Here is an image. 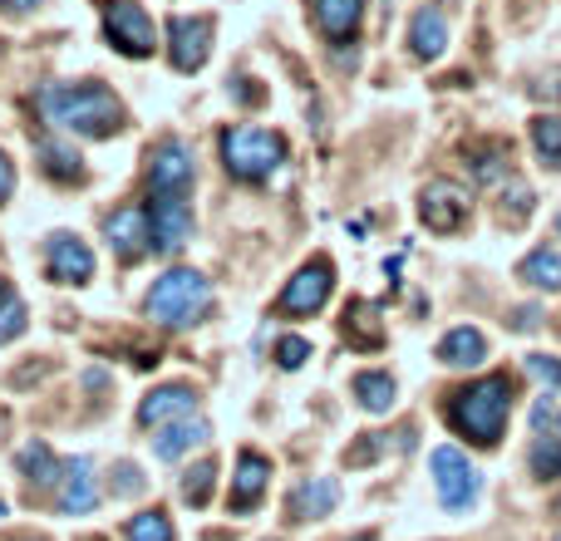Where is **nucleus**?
<instances>
[{
	"label": "nucleus",
	"instance_id": "obj_9",
	"mask_svg": "<svg viewBox=\"0 0 561 541\" xmlns=\"http://www.w3.org/2000/svg\"><path fill=\"white\" fill-rule=\"evenodd\" d=\"M330 290H335V262H330V256H310V262L286 280L276 310L280 315H316V310H325Z\"/></svg>",
	"mask_w": 561,
	"mask_h": 541
},
{
	"label": "nucleus",
	"instance_id": "obj_31",
	"mask_svg": "<svg viewBox=\"0 0 561 541\" xmlns=\"http://www.w3.org/2000/svg\"><path fill=\"white\" fill-rule=\"evenodd\" d=\"M213 483H217V463H213V458H203L197 468H187V473H183L178 493H183L187 507H207V497H213Z\"/></svg>",
	"mask_w": 561,
	"mask_h": 541
},
{
	"label": "nucleus",
	"instance_id": "obj_3",
	"mask_svg": "<svg viewBox=\"0 0 561 541\" xmlns=\"http://www.w3.org/2000/svg\"><path fill=\"white\" fill-rule=\"evenodd\" d=\"M144 310H148L153 325L187 330V325H197L203 315H213V280L197 276V270H187V266H173V270H163V276L148 286Z\"/></svg>",
	"mask_w": 561,
	"mask_h": 541
},
{
	"label": "nucleus",
	"instance_id": "obj_36",
	"mask_svg": "<svg viewBox=\"0 0 561 541\" xmlns=\"http://www.w3.org/2000/svg\"><path fill=\"white\" fill-rule=\"evenodd\" d=\"M365 438H369V444H359V448H350V453H345V463H350V468L375 463V458L385 453V434H365Z\"/></svg>",
	"mask_w": 561,
	"mask_h": 541
},
{
	"label": "nucleus",
	"instance_id": "obj_29",
	"mask_svg": "<svg viewBox=\"0 0 561 541\" xmlns=\"http://www.w3.org/2000/svg\"><path fill=\"white\" fill-rule=\"evenodd\" d=\"M25 300H20V290L10 286L5 276H0V345H10V339L25 335Z\"/></svg>",
	"mask_w": 561,
	"mask_h": 541
},
{
	"label": "nucleus",
	"instance_id": "obj_8",
	"mask_svg": "<svg viewBox=\"0 0 561 541\" xmlns=\"http://www.w3.org/2000/svg\"><path fill=\"white\" fill-rule=\"evenodd\" d=\"M104 39L128 59H148L158 49V35H153V15H148L138 0H114L104 10Z\"/></svg>",
	"mask_w": 561,
	"mask_h": 541
},
{
	"label": "nucleus",
	"instance_id": "obj_43",
	"mask_svg": "<svg viewBox=\"0 0 561 541\" xmlns=\"http://www.w3.org/2000/svg\"><path fill=\"white\" fill-rule=\"evenodd\" d=\"M557 513H561V503H557Z\"/></svg>",
	"mask_w": 561,
	"mask_h": 541
},
{
	"label": "nucleus",
	"instance_id": "obj_25",
	"mask_svg": "<svg viewBox=\"0 0 561 541\" xmlns=\"http://www.w3.org/2000/svg\"><path fill=\"white\" fill-rule=\"evenodd\" d=\"M35 158H39V168H45V177H55V183H79V177H84V158L69 143H59V138H39Z\"/></svg>",
	"mask_w": 561,
	"mask_h": 541
},
{
	"label": "nucleus",
	"instance_id": "obj_41",
	"mask_svg": "<svg viewBox=\"0 0 561 541\" xmlns=\"http://www.w3.org/2000/svg\"><path fill=\"white\" fill-rule=\"evenodd\" d=\"M557 237H561V212H557Z\"/></svg>",
	"mask_w": 561,
	"mask_h": 541
},
{
	"label": "nucleus",
	"instance_id": "obj_2",
	"mask_svg": "<svg viewBox=\"0 0 561 541\" xmlns=\"http://www.w3.org/2000/svg\"><path fill=\"white\" fill-rule=\"evenodd\" d=\"M39 114L55 128L79 134V138H114L118 128L128 124L118 94L94 84V79H84V84H49L45 94H39Z\"/></svg>",
	"mask_w": 561,
	"mask_h": 541
},
{
	"label": "nucleus",
	"instance_id": "obj_13",
	"mask_svg": "<svg viewBox=\"0 0 561 541\" xmlns=\"http://www.w3.org/2000/svg\"><path fill=\"white\" fill-rule=\"evenodd\" d=\"M55 507L65 517H84L99 507V483H94V463L89 458H69L65 473L55 483Z\"/></svg>",
	"mask_w": 561,
	"mask_h": 541
},
{
	"label": "nucleus",
	"instance_id": "obj_26",
	"mask_svg": "<svg viewBox=\"0 0 561 541\" xmlns=\"http://www.w3.org/2000/svg\"><path fill=\"white\" fill-rule=\"evenodd\" d=\"M527 468H533L537 483H557V477H561V434H557L552 424H547V428H533Z\"/></svg>",
	"mask_w": 561,
	"mask_h": 541
},
{
	"label": "nucleus",
	"instance_id": "obj_7",
	"mask_svg": "<svg viewBox=\"0 0 561 541\" xmlns=\"http://www.w3.org/2000/svg\"><path fill=\"white\" fill-rule=\"evenodd\" d=\"M468 217H473V193H468L463 183H454V177H434V183L419 193V222H424L428 232H438V237L463 232Z\"/></svg>",
	"mask_w": 561,
	"mask_h": 541
},
{
	"label": "nucleus",
	"instance_id": "obj_44",
	"mask_svg": "<svg viewBox=\"0 0 561 541\" xmlns=\"http://www.w3.org/2000/svg\"><path fill=\"white\" fill-rule=\"evenodd\" d=\"M557 541H561V537H557Z\"/></svg>",
	"mask_w": 561,
	"mask_h": 541
},
{
	"label": "nucleus",
	"instance_id": "obj_30",
	"mask_svg": "<svg viewBox=\"0 0 561 541\" xmlns=\"http://www.w3.org/2000/svg\"><path fill=\"white\" fill-rule=\"evenodd\" d=\"M345 339H350V345H359V349H379V345H385V330L375 325L369 306H359V300L345 310Z\"/></svg>",
	"mask_w": 561,
	"mask_h": 541
},
{
	"label": "nucleus",
	"instance_id": "obj_18",
	"mask_svg": "<svg viewBox=\"0 0 561 541\" xmlns=\"http://www.w3.org/2000/svg\"><path fill=\"white\" fill-rule=\"evenodd\" d=\"M207 438H213V428H207V418H173V424H163L153 434V458H163V463H178L183 453H193V448H203Z\"/></svg>",
	"mask_w": 561,
	"mask_h": 541
},
{
	"label": "nucleus",
	"instance_id": "obj_5",
	"mask_svg": "<svg viewBox=\"0 0 561 541\" xmlns=\"http://www.w3.org/2000/svg\"><path fill=\"white\" fill-rule=\"evenodd\" d=\"M428 468H434V493L448 513H468V507L483 497V473L468 463L463 448H454V444L434 448V453H428Z\"/></svg>",
	"mask_w": 561,
	"mask_h": 541
},
{
	"label": "nucleus",
	"instance_id": "obj_40",
	"mask_svg": "<svg viewBox=\"0 0 561 541\" xmlns=\"http://www.w3.org/2000/svg\"><path fill=\"white\" fill-rule=\"evenodd\" d=\"M552 428H557V434H561V408H557V418H552Z\"/></svg>",
	"mask_w": 561,
	"mask_h": 541
},
{
	"label": "nucleus",
	"instance_id": "obj_38",
	"mask_svg": "<svg viewBox=\"0 0 561 541\" xmlns=\"http://www.w3.org/2000/svg\"><path fill=\"white\" fill-rule=\"evenodd\" d=\"M10 193H15V163L0 153V203H10Z\"/></svg>",
	"mask_w": 561,
	"mask_h": 541
},
{
	"label": "nucleus",
	"instance_id": "obj_35",
	"mask_svg": "<svg viewBox=\"0 0 561 541\" xmlns=\"http://www.w3.org/2000/svg\"><path fill=\"white\" fill-rule=\"evenodd\" d=\"M306 359H310V339H306V335H286V339L276 345V365H280V369H300Z\"/></svg>",
	"mask_w": 561,
	"mask_h": 541
},
{
	"label": "nucleus",
	"instance_id": "obj_33",
	"mask_svg": "<svg viewBox=\"0 0 561 541\" xmlns=\"http://www.w3.org/2000/svg\"><path fill=\"white\" fill-rule=\"evenodd\" d=\"M533 203H537L533 187L517 183V177H507V187H503V217H507V222H517V217H533Z\"/></svg>",
	"mask_w": 561,
	"mask_h": 541
},
{
	"label": "nucleus",
	"instance_id": "obj_16",
	"mask_svg": "<svg viewBox=\"0 0 561 541\" xmlns=\"http://www.w3.org/2000/svg\"><path fill=\"white\" fill-rule=\"evenodd\" d=\"M187 414H197V389L193 384H163L138 404V424L144 428H163V424L187 418Z\"/></svg>",
	"mask_w": 561,
	"mask_h": 541
},
{
	"label": "nucleus",
	"instance_id": "obj_11",
	"mask_svg": "<svg viewBox=\"0 0 561 541\" xmlns=\"http://www.w3.org/2000/svg\"><path fill=\"white\" fill-rule=\"evenodd\" d=\"M168 59H173L178 74H197L213 59V20L173 15V25H168Z\"/></svg>",
	"mask_w": 561,
	"mask_h": 541
},
{
	"label": "nucleus",
	"instance_id": "obj_4",
	"mask_svg": "<svg viewBox=\"0 0 561 541\" xmlns=\"http://www.w3.org/2000/svg\"><path fill=\"white\" fill-rule=\"evenodd\" d=\"M217 148H222L227 177H237V183H266V177L286 163V138L272 134V128H256V124L227 128Z\"/></svg>",
	"mask_w": 561,
	"mask_h": 541
},
{
	"label": "nucleus",
	"instance_id": "obj_32",
	"mask_svg": "<svg viewBox=\"0 0 561 541\" xmlns=\"http://www.w3.org/2000/svg\"><path fill=\"white\" fill-rule=\"evenodd\" d=\"M124 537H128V541H178V532H173V517L158 513V507H153V513L128 517Z\"/></svg>",
	"mask_w": 561,
	"mask_h": 541
},
{
	"label": "nucleus",
	"instance_id": "obj_6",
	"mask_svg": "<svg viewBox=\"0 0 561 541\" xmlns=\"http://www.w3.org/2000/svg\"><path fill=\"white\" fill-rule=\"evenodd\" d=\"M193 193H148V246L158 256H178L193 237Z\"/></svg>",
	"mask_w": 561,
	"mask_h": 541
},
{
	"label": "nucleus",
	"instance_id": "obj_39",
	"mask_svg": "<svg viewBox=\"0 0 561 541\" xmlns=\"http://www.w3.org/2000/svg\"><path fill=\"white\" fill-rule=\"evenodd\" d=\"M30 10H39V0H0V15H30Z\"/></svg>",
	"mask_w": 561,
	"mask_h": 541
},
{
	"label": "nucleus",
	"instance_id": "obj_27",
	"mask_svg": "<svg viewBox=\"0 0 561 541\" xmlns=\"http://www.w3.org/2000/svg\"><path fill=\"white\" fill-rule=\"evenodd\" d=\"M527 134H533V153L547 173H561V114H537L527 118Z\"/></svg>",
	"mask_w": 561,
	"mask_h": 541
},
{
	"label": "nucleus",
	"instance_id": "obj_37",
	"mask_svg": "<svg viewBox=\"0 0 561 541\" xmlns=\"http://www.w3.org/2000/svg\"><path fill=\"white\" fill-rule=\"evenodd\" d=\"M114 477H118V483H114V493H118V497L144 493V473H138L134 463H118V468H114Z\"/></svg>",
	"mask_w": 561,
	"mask_h": 541
},
{
	"label": "nucleus",
	"instance_id": "obj_42",
	"mask_svg": "<svg viewBox=\"0 0 561 541\" xmlns=\"http://www.w3.org/2000/svg\"><path fill=\"white\" fill-rule=\"evenodd\" d=\"M0 517H5V503H0Z\"/></svg>",
	"mask_w": 561,
	"mask_h": 541
},
{
	"label": "nucleus",
	"instance_id": "obj_19",
	"mask_svg": "<svg viewBox=\"0 0 561 541\" xmlns=\"http://www.w3.org/2000/svg\"><path fill=\"white\" fill-rule=\"evenodd\" d=\"M438 365L448 369H478L488 365V335L473 325H454L444 339H438Z\"/></svg>",
	"mask_w": 561,
	"mask_h": 541
},
{
	"label": "nucleus",
	"instance_id": "obj_12",
	"mask_svg": "<svg viewBox=\"0 0 561 541\" xmlns=\"http://www.w3.org/2000/svg\"><path fill=\"white\" fill-rule=\"evenodd\" d=\"M45 276L55 280V286H89V280H94V252H89L75 232H49L45 237Z\"/></svg>",
	"mask_w": 561,
	"mask_h": 541
},
{
	"label": "nucleus",
	"instance_id": "obj_17",
	"mask_svg": "<svg viewBox=\"0 0 561 541\" xmlns=\"http://www.w3.org/2000/svg\"><path fill=\"white\" fill-rule=\"evenodd\" d=\"M335 507H340V483L335 477H310V483H300L296 493L286 497L290 522H320V517H330Z\"/></svg>",
	"mask_w": 561,
	"mask_h": 541
},
{
	"label": "nucleus",
	"instance_id": "obj_22",
	"mask_svg": "<svg viewBox=\"0 0 561 541\" xmlns=\"http://www.w3.org/2000/svg\"><path fill=\"white\" fill-rule=\"evenodd\" d=\"M15 463H20V477H25L30 487H39V493H45V487H55V483H59V473H65V463L55 458V448L39 444V438H35V444L20 448Z\"/></svg>",
	"mask_w": 561,
	"mask_h": 541
},
{
	"label": "nucleus",
	"instance_id": "obj_34",
	"mask_svg": "<svg viewBox=\"0 0 561 541\" xmlns=\"http://www.w3.org/2000/svg\"><path fill=\"white\" fill-rule=\"evenodd\" d=\"M527 375L547 389V394H561V359L552 355H527Z\"/></svg>",
	"mask_w": 561,
	"mask_h": 541
},
{
	"label": "nucleus",
	"instance_id": "obj_28",
	"mask_svg": "<svg viewBox=\"0 0 561 541\" xmlns=\"http://www.w3.org/2000/svg\"><path fill=\"white\" fill-rule=\"evenodd\" d=\"M468 158H473V173H478V183H507V177H513V168H507V148L497 143H473L468 148Z\"/></svg>",
	"mask_w": 561,
	"mask_h": 541
},
{
	"label": "nucleus",
	"instance_id": "obj_14",
	"mask_svg": "<svg viewBox=\"0 0 561 541\" xmlns=\"http://www.w3.org/2000/svg\"><path fill=\"white\" fill-rule=\"evenodd\" d=\"M266 483H272V458H262L256 448H242L237 473H232V493H227V507H232L237 517L252 513V507L266 497Z\"/></svg>",
	"mask_w": 561,
	"mask_h": 541
},
{
	"label": "nucleus",
	"instance_id": "obj_1",
	"mask_svg": "<svg viewBox=\"0 0 561 541\" xmlns=\"http://www.w3.org/2000/svg\"><path fill=\"white\" fill-rule=\"evenodd\" d=\"M507 418H513V379L507 375H488L473 384L454 389L444 404V424L458 438H468L473 448H497L507 434Z\"/></svg>",
	"mask_w": 561,
	"mask_h": 541
},
{
	"label": "nucleus",
	"instance_id": "obj_15",
	"mask_svg": "<svg viewBox=\"0 0 561 541\" xmlns=\"http://www.w3.org/2000/svg\"><path fill=\"white\" fill-rule=\"evenodd\" d=\"M104 237L118 252V262H138L144 252H153V246H148V212L144 207H118V212H108Z\"/></svg>",
	"mask_w": 561,
	"mask_h": 541
},
{
	"label": "nucleus",
	"instance_id": "obj_23",
	"mask_svg": "<svg viewBox=\"0 0 561 541\" xmlns=\"http://www.w3.org/2000/svg\"><path fill=\"white\" fill-rule=\"evenodd\" d=\"M355 399H359V408H365V414H389V408H394V399H399L394 375H389V369H359V375H355Z\"/></svg>",
	"mask_w": 561,
	"mask_h": 541
},
{
	"label": "nucleus",
	"instance_id": "obj_21",
	"mask_svg": "<svg viewBox=\"0 0 561 541\" xmlns=\"http://www.w3.org/2000/svg\"><path fill=\"white\" fill-rule=\"evenodd\" d=\"M365 20V0H316V25L325 39H355Z\"/></svg>",
	"mask_w": 561,
	"mask_h": 541
},
{
	"label": "nucleus",
	"instance_id": "obj_10",
	"mask_svg": "<svg viewBox=\"0 0 561 541\" xmlns=\"http://www.w3.org/2000/svg\"><path fill=\"white\" fill-rule=\"evenodd\" d=\"M193 177H197L193 143L178 134L158 138L153 153H148V193H193Z\"/></svg>",
	"mask_w": 561,
	"mask_h": 541
},
{
	"label": "nucleus",
	"instance_id": "obj_20",
	"mask_svg": "<svg viewBox=\"0 0 561 541\" xmlns=\"http://www.w3.org/2000/svg\"><path fill=\"white\" fill-rule=\"evenodd\" d=\"M448 49V20L438 15V5H419L409 20V55L414 59H438Z\"/></svg>",
	"mask_w": 561,
	"mask_h": 541
},
{
	"label": "nucleus",
	"instance_id": "obj_24",
	"mask_svg": "<svg viewBox=\"0 0 561 541\" xmlns=\"http://www.w3.org/2000/svg\"><path fill=\"white\" fill-rule=\"evenodd\" d=\"M517 276L533 290H561V246H533L517 262Z\"/></svg>",
	"mask_w": 561,
	"mask_h": 541
}]
</instances>
